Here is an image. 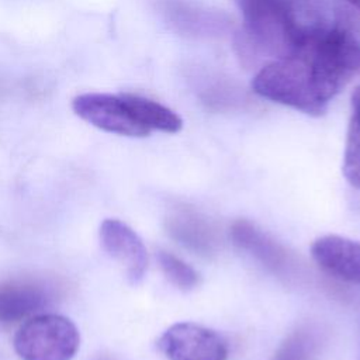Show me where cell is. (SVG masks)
Here are the masks:
<instances>
[{"label":"cell","mask_w":360,"mask_h":360,"mask_svg":"<svg viewBox=\"0 0 360 360\" xmlns=\"http://www.w3.org/2000/svg\"><path fill=\"white\" fill-rule=\"evenodd\" d=\"M252 89L259 96L312 117L328 110V101L318 91L312 70L301 56L274 59L253 77Z\"/></svg>","instance_id":"cell-1"},{"label":"cell","mask_w":360,"mask_h":360,"mask_svg":"<svg viewBox=\"0 0 360 360\" xmlns=\"http://www.w3.org/2000/svg\"><path fill=\"white\" fill-rule=\"evenodd\" d=\"M243 17V45L253 53L276 59L295 53L287 0H233Z\"/></svg>","instance_id":"cell-2"},{"label":"cell","mask_w":360,"mask_h":360,"mask_svg":"<svg viewBox=\"0 0 360 360\" xmlns=\"http://www.w3.org/2000/svg\"><path fill=\"white\" fill-rule=\"evenodd\" d=\"M79 345L76 325L55 314L28 319L14 336V349L22 360H70Z\"/></svg>","instance_id":"cell-3"},{"label":"cell","mask_w":360,"mask_h":360,"mask_svg":"<svg viewBox=\"0 0 360 360\" xmlns=\"http://www.w3.org/2000/svg\"><path fill=\"white\" fill-rule=\"evenodd\" d=\"M158 346L169 360H226L229 353L228 343L219 333L193 322L167 328Z\"/></svg>","instance_id":"cell-4"},{"label":"cell","mask_w":360,"mask_h":360,"mask_svg":"<svg viewBox=\"0 0 360 360\" xmlns=\"http://www.w3.org/2000/svg\"><path fill=\"white\" fill-rule=\"evenodd\" d=\"M72 108L80 118L107 132L135 138L148 136L150 132L135 120L121 96L80 94L73 98Z\"/></svg>","instance_id":"cell-5"},{"label":"cell","mask_w":360,"mask_h":360,"mask_svg":"<svg viewBox=\"0 0 360 360\" xmlns=\"http://www.w3.org/2000/svg\"><path fill=\"white\" fill-rule=\"evenodd\" d=\"M101 248L125 270L127 280L138 284L148 269V252L138 233L120 219H104L100 225Z\"/></svg>","instance_id":"cell-6"},{"label":"cell","mask_w":360,"mask_h":360,"mask_svg":"<svg viewBox=\"0 0 360 360\" xmlns=\"http://www.w3.org/2000/svg\"><path fill=\"white\" fill-rule=\"evenodd\" d=\"M51 284L38 278H14L0 283V322L11 323L41 311L53 300Z\"/></svg>","instance_id":"cell-7"},{"label":"cell","mask_w":360,"mask_h":360,"mask_svg":"<svg viewBox=\"0 0 360 360\" xmlns=\"http://www.w3.org/2000/svg\"><path fill=\"white\" fill-rule=\"evenodd\" d=\"M315 263L332 277L360 284V242L339 235H325L311 245Z\"/></svg>","instance_id":"cell-8"},{"label":"cell","mask_w":360,"mask_h":360,"mask_svg":"<svg viewBox=\"0 0 360 360\" xmlns=\"http://www.w3.org/2000/svg\"><path fill=\"white\" fill-rule=\"evenodd\" d=\"M233 243L255 256L263 266L280 277H288L295 267L291 255L266 232L246 219H238L231 226Z\"/></svg>","instance_id":"cell-9"},{"label":"cell","mask_w":360,"mask_h":360,"mask_svg":"<svg viewBox=\"0 0 360 360\" xmlns=\"http://www.w3.org/2000/svg\"><path fill=\"white\" fill-rule=\"evenodd\" d=\"M167 233L180 245L200 253L211 255L218 248V232L214 225L193 208L179 207L166 218Z\"/></svg>","instance_id":"cell-10"},{"label":"cell","mask_w":360,"mask_h":360,"mask_svg":"<svg viewBox=\"0 0 360 360\" xmlns=\"http://www.w3.org/2000/svg\"><path fill=\"white\" fill-rule=\"evenodd\" d=\"M121 98L135 120L149 131L156 129L167 134H176L183 128L181 118L173 110L158 101L131 93L121 94Z\"/></svg>","instance_id":"cell-11"},{"label":"cell","mask_w":360,"mask_h":360,"mask_svg":"<svg viewBox=\"0 0 360 360\" xmlns=\"http://www.w3.org/2000/svg\"><path fill=\"white\" fill-rule=\"evenodd\" d=\"M156 259L166 278L177 288L183 291H188L198 285L200 274L180 257L169 252L159 250L156 255Z\"/></svg>","instance_id":"cell-12"},{"label":"cell","mask_w":360,"mask_h":360,"mask_svg":"<svg viewBox=\"0 0 360 360\" xmlns=\"http://www.w3.org/2000/svg\"><path fill=\"white\" fill-rule=\"evenodd\" d=\"M316 336L312 329L301 328L292 332L276 350L271 360H311L316 349Z\"/></svg>","instance_id":"cell-13"},{"label":"cell","mask_w":360,"mask_h":360,"mask_svg":"<svg viewBox=\"0 0 360 360\" xmlns=\"http://www.w3.org/2000/svg\"><path fill=\"white\" fill-rule=\"evenodd\" d=\"M342 172L354 188H360V120L352 115L347 127Z\"/></svg>","instance_id":"cell-14"},{"label":"cell","mask_w":360,"mask_h":360,"mask_svg":"<svg viewBox=\"0 0 360 360\" xmlns=\"http://www.w3.org/2000/svg\"><path fill=\"white\" fill-rule=\"evenodd\" d=\"M352 107L353 115H356L360 120V86H357L352 94Z\"/></svg>","instance_id":"cell-15"},{"label":"cell","mask_w":360,"mask_h":360,"mask_svg":"<svg viewBox=\"0 0 360 360\" xmlns=\"http://www.w3.org/2000/svg\"><path fill=\"white\" fill-rule=\"evenodd\" d=\"M349 4H352L356 10L360 11V0H346Z\"/></svg>","instance_id":"cell-16"},{"label":"cell","mask_w":360,"mask_h":360,"mask_svg":"<svg viewBox=\"0 0 360 360\" xmlns=\"http://www.w3.org/2000/svg\"><path fill=\"white\" fill-rule=\"evenodd\" d=\"M97 360H110L108 357H100V359H97Z\"/></svg>","instance_id":"cell-17"}]
</instances>
